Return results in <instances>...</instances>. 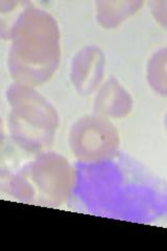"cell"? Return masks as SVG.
I'll return each mask as SVG.
<instances>
[{
	"label": "cell",
	"instance_id": "6da1fadb",
	"mask_svg": "<svg viewBox=\"0 0 167 251\" xmlns=\"http://www.w3.org/2000/svg\"><path fill=\"white\" fill-rule=\"evenodd\" d=\"M2 36L12 40L9 69L15 83L35 87L51 78L61 50L58 23L50 14L26 2Z\"/></svg>",
	"mask_w": 167,
	"mask_h": 251
},
{
	"label": "cell",
	"instance_id": "7a4b0ae2",
	"mask_svg": "<svg viewBox=\"0 0 167 251\" xmlns=\"http://www.w3.org/2000/svg\"><path fill=\"white\" fill-rule=\"evenodd\" d=\"M12 111L10 132L23 150L40 152L51 146L59 126L58 112L34 87L14 83L6 91Z\"/></svg>",
	"mask_w": 167,
	"mask_h": 251
},
{
	"label": "cell",
	"instance_id": "3957f363",
	"mask_svg": "<svg viewBox=\"0 0 167 251\" xmlns=\"http://www.w3.org/2000/svg\"><path fill=\"white\" fill-rule=\"evenodd\" d=\"M74 179V171L64 157L46 153L19 172L12 182V194L24 202L60 206L68 200Z\"/></svg>",
	"mask_w": 167,
	"mask_h": 251
},
{
	"label": "cell",
	"instance_id": "277c9868",
	"mask_svg": "<svg viewBox=\"0 0 167 251\" xmlns=\"http://www.w3.org/2000/svg\"><path fill=\"white\" fill-rule=\"evenodd\" d=\"M69 146L73 155L84 162L113 158L119 150L118 131L107 117L88 115L79 119L70 130Z\"/></svg>",
	"mask_w": 167,
	"mask_h": 251
},
{
	"label": "cell",
	"instance_id": "5b68a950",
	"mask_svg": "<svg viewBox=\"0 0 167 251\" xmlns=\"http://www.w3.org/2000/svg\"><path fill=\"white\" fill-rule=\"evenodd\" d=\"M105 54L96 46H87L75 54L70 77L78 93L89 96L99 87L105 75Z\"/></svg>",
	"mask_w": 167,
	"mask_h": 251
},
{
	"label": "cell",
	"instance_id": "8992f818",
	"mask_svg": "<svg viewBox=\"0 0 167 251\" xmlns=\"http://www.w3.org/2000/svg\"><path fill=\"white\" fill-rule=\"evenodd\" d=\"M133 108V100L129 92L116 81L110 78L98 90L94 110L98 115L112 119H122Z\"/></svg>",
	"mask_w": 167,
	"mask_h": 251
},
{
	"label": "cell",
	"instance_id": "52a82bcc",
	"mask_svg": "<svg viewBox=\"0 0 167 251\" xmlns=\"http://www.w3.org/2000/svg\"><path fill=\"white\" fill-rule=\"evenodd\" d=\"M143 1H97L96 19L102 27L114 28L140 10Z\"/></svg>",
	"mask_w": 167,
	"mask_h": 251
},
{
	"label": "cell",
	"instance_id": "ba28073f",
	"mask_svg": "<svg viewBox=\"0 0 167 251\" xmlns=\"http://www.w3.org/2000/svg\"><path fill=\"white\" fill-rule=\"evenodd\" d=\"M147 82L156 93L167 98V47L149 59L146 68Z\"/></svg>",
	"mask_w": 167,
	"mask_h": 251
},
{
	"label": "cell",
	"instance_id": "9c48e42d",
	"mask_svg": "<svg viewBox=\"0 0 167 251\" xmlns=\"http://www.w3.org/2000/svg\"><path fill=\"white\" fill-rule=\"evenodd\" d=\"M149 5L156 21L162 27L167 29V0L165 1H161V0L153 1L149 3Z\"/></svg>",
	"mask_w": 167,
	"mask_h": 251
},
{
	"label": "cell",
	"instance_id": "30bf717a",
	"mask_svg": "<svg viewBox=\"0 0 167 251\" xmlns=\"http://www.w3.org/2000/svg\"><path fill=\"white\" fill-rule=\"evenodd\" d=\"M165 128H166V132H167V115H166V119H165Z\"/></svg>",
	"mask_w": 167,
	"mask_h": 251
}]
</instances>
